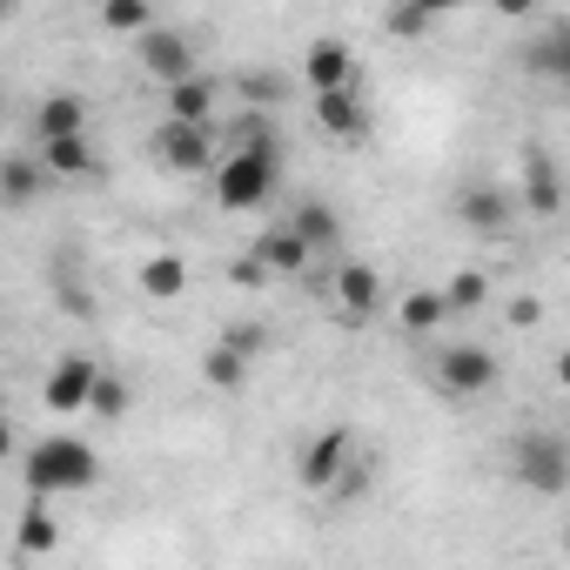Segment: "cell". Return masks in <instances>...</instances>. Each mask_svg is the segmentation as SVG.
Masks as SVG:
<instances>
[{"instance_id": "6da1fadb", "label": "cell", "mask_w": 570, "mask_h": 570, "mask_svg": "<svg viewBox=\"0 0 570 570\" xmlns=\"http://www.w3.org/2000/svg\"><path fill=\"white\" fill-rule=\"evenodd\" d=\"M101 483V456L81 436H41L28 450V497H68V490H95Z\"/></svg>"}, {"instance_id": "7a4b0ae2", "label": "cell", "mask_w": 570, "mask_h": 570, "mask_svg": "<svg viewBox=\"0 0 570 570\" xmlns=\"http://www.w3.org/2000/svg\"><path fill=\"white\" fill-rule=\"evenodd\" d=\"M282 181V148H248V155H222L215 161V202L228 215H255Z\"/></svg>"}, {"instance_id": "3957f363", "label": "cell", "mask_w": 570, "mask_h": 570, "mask_svg": "<svg viewBox=\"0 0 570 570\" xmlns=\"http://www.w3.org/2000/svg\"><path fill=\"white\" fill-rule=\"evenodd\" d=\"M510 476H517L530 497H563V483H570V450H563V436H557V430H523V436L510 443Z\"/></svg>"}, {"instance_id": "277c9868", "label": "cell", "mask_w": 570, "mask_h": 570, "mask_svg": "<svg viewBox=\"0 0 570 570\" xmlns=\"http://www.w3.org/2000/svg\"><path fill=\"white\" fill-rule=\"evenodd\" d=\"M148 155H155V168H168V175H208V168L222 161V148H215L208 128H175V121H161V128L148 135Z\"/></svg>"}, {"instance_id": "5b68a950", "label": "cell", "mask_w": 570, "mask_h": 570, "mask_svg": "<svg viewBox=\"0 0 570 570\" xmlns=\"http://www.w3.org/2000/svg\"><path fill=\"white\" fill-rule=\"evenodd\" d=\"M497 356L483 350V343H450L443 356H436V390L443 396H456V403H470V396H483V390H497Z\"/></svg>"}, {"instance_id": "8992f818", "label": "cell", "mask_w": 570, "mask_h": 570, "mask_svg": "<svg viewBox=\"0 0 570 570\" xmlns=\"http://www.w3.org/2000/svg\"><path fill=\"white\" fill-rule=\"evenodd\" d=\"M135 61H141V75H155L161 88H175V81H195L202 68H195V41L181 35V28H148L141 41H135Z\"/></svg>"}, {"instance_id": "52a82bcc", "label": "cell", "mask_w": 570, "mask_h": 570, "mask_svg": "<svg viewBox=\"0 0 570 570\" xmlns=\"http://www.w3.org/2000/svg\"><path fill=\"white\" fill-rule=\"evenodd\" d=\"M303 81H309V95L363 88V75H356V55H350V41H336V35L309 41V48H303Z\"/></svg>"}, {"instance_id": "ba28073f", "label": "cell", "mask_w": 570, "mask_h": 570, "mask_svg": "<svg viewBox=\"0 0 570 570\" xmlns=\"http://www.w3.org/2000/svg\"><path fill=\"white\" fill-rule=\"evenodd\" d=\"M350 456H356V430H350V423H330V430L303 450V490H323V497H330V483L350 470Z\"/></svg>"}, {"instance_id": "9c48e42d", "label": "cell", "mask_w": 570, "mask_h": 570, "mask_svg": "<svg viewBox=\"0 0 570 570\" xmlns=\"http://www.w3.org/2000/svg\"><path fill=\"white\" fill-rule=\"evenodd\" d=\"M456 222L463 228H476V235H497V228H510V215H517V195L510 188H497V181H470V188H456Z\"/></svg>"}, {"instance_id": "30bf717a", "label": "cell", "mask_w": 570, "mask_h": 570, "mask_svg": "<svg viewBox=\"0 0 570 570\" xmlns=\"http://www.w3.org/2000/svg\"><path fill=\"white\" fill-rule=\"evenodd\" d=\"M95 376H101V363H95V356H81V350H75V356H61V363L48 370V390H41V396H48V410H55V416H81V410H88Z\"/></svg>"}, {"instance_id": "8fae6325", "label": "cell", "mask_w": 570, "mask_h": 570, "mask_svg": "<svg viewBox=\"0 0 570 570\" xmlns=\"http://www.w3.org/2000/svg\"><path fill=\"white\" fill-rule=\"evenodd\" d=\"M309 115L323 135L336 141H363L370 135V108H363V88H336V95H309Z\"/></svg>"}, {"instance_id": "7c38bea8", "label": "cell", "mask_w": 570, "mask_h": 570, "mask_svg": "<svg viewBox=\"0 0 570 570\" xmlns=\"http://www.w3.org/2000/svg\"><path fill=\"white\" fill-rule=\"evenodd\" d=\"M376 303H383V268L376 262H343L336 268V309L350 323H363V316H376Z\"/></svg>"}, {"instance_id": "4fadbf2b", "label": "cell", "mask_w": 570, "mask_h": 570, "mask_svg": "<svg viewBox=\"0 0 570 570\" xmlns=\"http://www.w3.org/2000/svg\"><path fill=\"white\" fill-rule=\"evenodd\" d=\"M282 228H289V235L309 248V262H316V255H330V248L343 242V222H336V208H330V202H316V195H309V202H296Z\"/></svg>"}, {"instance_id": "5bb4252c", "label": "cell", "mask_w": 570, "mask_h": 570, "mask_svg": "<svg viewBox=\"0 0 570 570\" xmlns=\"http://www.w3.org/2000/svg\"><path fill=\"white\" fill-rule=\"evenodd\" d=\"M28 135H35V148H41V141L88 135V101H81V95H48V101L35 108V121H28Z\"/></svg>"}, {"instance_id": "9a60e30c", "label": "cell", "mask_w": 570, "mask_h": 570, "mask_svg": "<svg viewBox=\"0 0 570 570\" xmlns=\"http://www.w3.org/2000/svg\"><path fill=\"white\" fill-rule=\"evenodd\" d=\"M563 208V181H557V161L543 148H530L523 161V195H517V215H557Z\"/></svg>"}, {"instance_id": "2e32d148", "label": "cell", "mask_w": 570, "mask_h": 570, "mask_svg": "<svg viewBox=\"0 0 570 570\" xmlns=\"http://www.w3.org/2000/svg\"><path fill=\"white\" fill-rule=\"evenodd\" d=\"M215 95H222V88H215L208 75H195V81H175V88L161 95V108H168L175 128H208V121H215Z\"/></svg>"}, {"instance_id": "e0dca14e", "label": "cell", "mask_w": 570, "mask_h": 570, "mask_svg": "<svg viewBox=\"0 0 570 570\" xmlns=\"http://www.w3.org/2000/svg\"><path fill=\"white\" fill-rule=\"evenodd\" d=\"M35 161H41V175H48V181H75V175H95V141H88V135L41 141V148H35Z\"/></svg>"}, {"instance_id": "ac0fdd59", "label": "cell", "mask_w": 570, "mask_h": 570, "mask_svg": "<svg viewBox=\"0 0 570 570\" xmlns=\"http://www.w3.org/2000/svg\"><path fill=\"white\" fill-rule=\"evenodd\" d=\"M248 255L262 262V275H303V268H309V248H303L289 228H262Z\"/></svg>"}, {"instance_id": "d6986e66", "label": "cell", "mask_w": 570, "mask_h": 570, "mask_svg": "<svg viewBox=\"0 0 570 570\" xmlns=\"http://www.w3.org/2000/svg\"><path fill=\"white\" fill-rule=\"evenodd\" d=\"M41 195H48V175H41L35 155H0V202H8V208H28V202H41Z\"/></svg>"}, {"instance_id": "ffe728a7", "label": "cell", "mask_w": 570, "mask_h": 570, "mask_svg": "<svg viewBox=\"0 0 570 570\" xmlns=\"http://www.w3.org/2000/svg\"><path fill=\"white\" fill-rule=\"evenodd\" d=\"M235 95L248 101V115H268V108H282V101L296 95V81L275 75V68H242V75H235Z\"/></svg>"}, {"instance_id": "44dd1931", "label": "cell", "mask_w": 570, "mask_h": 570, "mask_svg": "<svg viewBox=\"0 0 570 570\" xmlns=\"http://www.w3.org/2000/svg\"><path fill=\"white\" fill-rule=\"evenodd\" d=\"M181 289H188V262H181V255L161 248V255L141 262V296H148V303H175Z\"/></svg>"}, {"instance_id": "7402d4cb", "label": "cell", "mask_w": 570, "mask_h": 570, "mask_svg": "<svg viewBox=\"0 0 570 570\" xmlns=\"http://www.w3.org/2000/svg\"><path fill=\"white\" fill-rule=\"evenodd\" d=\"M55 543H61V523L48 517V503L28 497V510L14 517V550H21V557H48Z\"/></svg>"}, {"instance_id": "603a6c76", "label": "cell", "mask_w": 570, "mask_h": 570, "mask_svg": "<svg viewBox=\"0 0 570 570\" xmlns=\"http://www.w3.org/2000/svg\"><path fill=\"white\" fill-rule=\"evenodd\" d=\"M436 296H443V309H450V316H470V309H483V303H490V275H483V268H456Z\"/></svg>"}, {"instance_id": "cb8c5ba5", "label": "cell", "mask_w": 570, "mask_h": 570, "mask_svg": "<svg viewBox=\"0 0 570 570\" xmlns=\"http://www.w3.org/2000/svg\"><path fill=\"white\" fill-rule=\"evenodd\" d=\"M443 323H450V309H443L436 289H410V296H403V336H430V330H443Z\"/></svg>"}, {"instance_id": "d4e9b609", "label": "cell", "mask_w": 570, "mask_h": 570, "mask_svg": "<svg viewBox=\"0 0 570 570\" xmlns=\"http://www.w3.org/2000/svg\"><path fill=\"white\" fill-rule=\"evenodd\" d=\"M128 403H135V390H128L115 370H101V376H95V390H88V416L115 423V416H128Z\"/></svg>"}, {"instance_id": "484cf974", "label": "cell", "mask_w": 570, "mask_h": 570, "mask_svg": "<svg viewBox=\"0 0 570 570\" xmlns=\"http://www.w3.org/2000/svg\"><path fill=\"white\" fill-rule=\"evenodd\" d=\"M101 28H108V35H135V41H141V35L155 28V8H148V0H108V8H101Z\"/></svg>"}, {"instance_id": "4316f807", "label": "cell", "mask_w": 570, "mask_h": 570, "mask_svg": "<svg viewBox=\"0 0 570 570\" xmlns=\"http://www.w3.org/2000/svg\"><path fill=\"white\" fill-rule=\"evenodd\" d=\"M248 148H282L268 115H235V121H228V148H222V155H248Z\"/></svg>"}, {"instance_id": "83f0119b", "label": "cell", "mask_w": 570, "mask_h": 570, "mask_svg": "<svg viewBox=\"0 0 570 570\" xmlns=\"http://www.w3.org/2000/svg\"><path fill=\"white\" fill-rule=\"evenodd\" d=\"M202 383H208V390H222V396H228V390H242V383H248V363H242V356H228V350H222V343H215V350H208V356H202Z\"/></svg>"}, {"instance_id": "f1b7e54d", "label": "cell", "mask_w": 570, "mask_h": 570, "mask_svg": "<svg viewBox=\"0 0 570 570\" xmlns=\"http://www.w3.org/2000/svg\"><path fill=\"white\" fill-rule=\"evenodd\" d=\"M523 68H537V75H570V28L543 35V41L523 55Z\"/></svg>"}, {"instance_id": "f546056e", "label": "cell", "mask_w": 570, "mask_h": 570, "mask_svg": "<svg viewBox=\"0 0 570 570\" xmlns=\"http://www.w3.org/2000/svg\"><path fill=\"white\" fill-rule=\"evenodd\" d=\"M383 28H390L396 41H416V35H430V28H436V8H390V14H383Z\"/></svg>"}, {"instance_id": "4dcf8cb0", "label": "cell", "mask_w": 570, "mask_h": 570, "mask_svg": "<svg viewBox=\"0 0 570 570\" xmlns=\"http://www.w3.org/2000/svg\"><path fill=\"white\" fill-rule=\"evenodd\" d=\"M55 296H61V309L68 316H95V296L75 282V268H68V255H61V268H55Z\"/></svg>"}, {"instance_id": "1f68e13d", "label": "cell", "mask_w": 570, "mask_h": 570, "mask_svg": "<svg viewBox=\"0 0 570 570\" xmlns=\"http://www.w3.org/2000/svg\"><path fill=\"white\" fill-rule=\"evenodd\" d=\"M262 343H268V336H262L255 323H228V330H222V350H228V356H242V363H255V356H262Z\"/></svg>"}, {"instance_id": "d6a6232c", "label": "cell", "mask_w": 570, "mask_h": 570, "mask_svg": "<svg viewBox=\"0 0 570 570\" xmlns=\"http://www.w3.org/2000/svg\"><path fill=\"white\" fill-rule=\"evenodd\" d=\"M363 490H370V463H356V456H350V470L330 483V497H363Z\"/></svg>"}, {"instance_id": "836d02e7", "label": "cell", "mask_w": 570, "mask_h": 570, "mask_svg": "<svg viewBox=\"0 0 570 570\" xmlns=\"http://www.w3.org/2000/svg\"><path fill=\"white\" fill-rule=\"evenodd\" d=\"M228 282H235V289H262L268 275H262V262H255V255H235V262H228Z\"/></svg>"}, {"instance_id": "e575fe53", "label": "cell", "mask_w": 570, "mask_h": 570, "mask_svg": "<svg viewBox=\"0 0 570 570\" xmlns=\"http://www.w3.org/2000/svg\"><path fill=\"white\" fill-rule=\"evenodd\" d=\"M510 323H517V330H537V323H543V303H537V296H510Z\"/></svg>"}, {"instance_id": "d590c367", "label": "cell", "mask_w": 570, "mask_h": 570, "mask_svg": "<svg viewBox=\"0 0 570 570\" xmlns=\"http://www.w3.org/2000/svg\"><path fill=\"white\" fill-rule=\"evenodd\" d=\"M0 456H14V423L0 416Z\"/></svg>"}]
</instances>
